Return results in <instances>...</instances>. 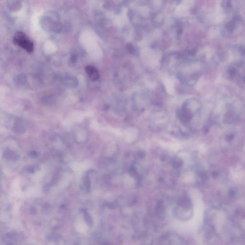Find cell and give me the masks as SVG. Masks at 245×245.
Masks as SVG:
<instances>
[{
  "label": "cell",
  "instance_id": "8",
  "mask_svg": "<svg viewBox=\"0 0 245 245\" xmlns=\"http://www.w3.org/2000/svg\"><path fill=\"white\" fill-rule=\"evenodd\" d=\"M27 171L29 173H34V171H35V168H34V166H28L27 168Z\"/></svg>",
  "mask_w": 245,
  "mask_h": 245
},
{
  "label": "cell",
  "instance_id": "10",
  "mask_svg": "<svg viewBox=\"0 0 245 245\" xmlns=\"http://www.w3.org/2000/svg\"><path fill=\"white\" fill-rule=\"evenodd\" d=\"M30 212L31 214H36L37 213V210L35 207L32 206L30 209Z\"/></svg>",
  "mask_w": 245,
  "mask_h": 245
},
{
  "label": "cell",
  "instance_id": "6",
  "mask_svg": "<svg viewBox=\"0 0 245 245\" xmlns=\"http://www.w3.org/2000/svg\"><path fill=\"white\" fill-rule=\"evenodd\" d=\"M157 208H158V209H157V212H158L157 214L159 215V217H160V214H161V215H164V210L163 209V206H162V205L161 203L159 202L158 204Z\"/></svg>",
  "mask_w": 245,
  "mask_h": 245
},
{
  "label": "cell",
  "instance_id": "7",
  "mask_svg": "<svg viewBox=\"0 0 245 245\" xmlns=\"http://www.w3.org/2000/svg\"><path fill=\"white\" fill-rule=\"evenodd\" d=\"M181 164H182V161L181 160H179L177 158H176L174 160H173V165H174L175 167H179V166H181Z\"/></svg>",
  "mask_w": 245,
  "mask_h": 245
},
{
  "label": "cell",
  "instance_id": "4",
  "mask_svg": "<svg viewBox=\"0 0 245 245\" xmlns=\"http://www.w3.org/2000/svg\"><path fill=\"white\" fill-rule=\"evenodd\" d=\"M83 213H84V219L87 225L91 227L93 225V221L92 219L91 218V215H89L86 211L83 210Z\"/></svg>",
  "mask_w": 245,
  "mask_h": 245
},
{
  "label": "cell",
  "instance_id": "5",
  "mask_svg": "<svg viewBox=\"0 0 245 245\" xmlns=\"http://www.w3.org/2000/svg\"><path fill=\"white\" fill-rule=\"evenodd\" d=\"M83 183H84V185L86 187L87 189H89L90 188L91 186V181L90 179L89 178V175H86L84 177V180H83Z\"/></svg>",
  "mask_w": 245,
  "mask_h": 245
},
{
  "label": "cell",
  "instance_id": "2",
  "mask_svg": "<svg viewBox=\"0 0 245 245\" xmlns=\"http://www.w3.org/2000/svg\"><path fill=\"white\" fill-rule=\"evenodd\" d=\"M85 71L88 77L91 81H97L99 78V73L96 68L91 66H88L85 67Z\"/></svg>",
  "mask_w": 245,
  "mask_h": 245
},
{
  "label": "cell",
  "instance_id": "3",
  "mask_svg": "<svg viewBox=\"0 0 245 245\" xmlns=\"http://www.w3.org/2000/svg\"><path fill=\"white\" fill-rule=\"evenodd\" d=\"M4 157L8 160H16L19 158V156L15 154L14 151L10 150H8L5 151L4 153Z\"/></svg>",
  "mask_w": 245,
  "mask_h": 245
},
{
  "label": "cell",
  "instance_id": "1",
  "mask_svg": "<svg viewBox=\"0 0 245 245\" xmlns=\"http://www.w3.org/2000/svg\"><path fill=\"white\" fill-rule=\"evenodd\" d=\"M14 42L16 45L29 53H31L34 50V44L33 42L23 32H18L15 34L14 37Z\"/></svg>",
  "mask_w": 245,
  "mask_h": 245
},
{
  "label": "cell",
  "instance_id": "9",
  "mask_svg": "<svg viewBox=\"0 0 245 245\" xmlns=\"http://www.w3.org/2000/svg\"><path fill=\"white\" fill-rule=\"evenodd\" d=\"M30 156L32 158H37L38 156L37 153L36 151H32L30 153Z\"/></svg>",
  "mask_w": 245,
  "mask_h": 245
}]
</instances>
